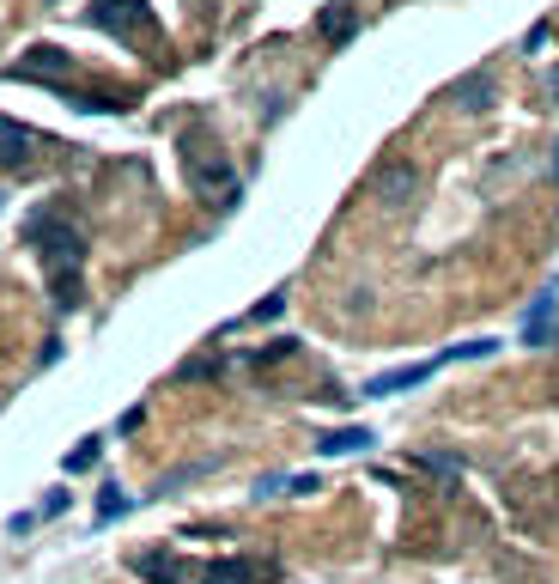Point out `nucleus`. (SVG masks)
Here are the masks:
<instances>
[{
  "label": "nucleus",
  "instance_id": "f257e3e1",
  "mask_svg": "<svg viewBox=\"0 0 559 584\" xmlns=\"http://www.w3.org/2000/svg\"><path fill=\"white\" fill-rule=\"evenodd\" d=\"M31 232L43 238V262H49V280H55V305H79V232L73 226H49V219H37Z\"/></svg>",
  "mask_w": 559,
  "mask_h": 584
},
{
  "label": "nucleus",
  "instance_id": "f03ea898",
  "mask_svg": "<svg viewBox=\"0 0 559 584\" xmlns=\"http://www.w3.org/2000/svg\"><path fill=\"white\" fill-rule=\"evenodd\" d=\"M92 25L110 31V37H146L152 31V7H146V0H98Z\"/></svg>",
  "mask_w": 559,
  "mask_h": 584
},
{
  "label": "nucleus",
  "instance_id": "7ed1b4c3",
  "mask_svg": "<svg viewBox=\"0 0 559 584\" xmlns=\"http://www.w3.org/2000/svg\"><path fill=\"white\" fill-rule=\"evenodd\" d=\"M195 578H201V584H274V578H280V566H274V560H250V554H237V560H213V566H201Z\"/></svg>",
  "mask_w": 559,
  "mask_h": 584
},
{
  "label": "nucleus",
  "instance_id": "20e7f679",
  "mask_svg": "<svg viewBox=\"0 0 559 584\" xmlns=\"http://www.w3.org/2000/svg\"><path fill=\"white\" fill-rule=\"evenodd\" d=\"M67 49H55V43H37V49H25L13 67H7V80H49V86H61L67 80Z\"/></svg>",
  "mask_w": 559,
  "mask_h": 584
},
{
  "label": "nucleus",
  "instance_id": "39448f33",
  "mask_svg": "<svg viewBox=\"0 0 559 584\" xmlns=\"http://www.w3.org/2000/svg\"><path fill=\"white\" fill-rule=\"evenodd\" d=\"M444 359H414V365H395V372H383V378H371L365 384V396H402V390H414V384H426L432 372H438Z\"/></svg>",
  "mask_w": 559,
  "mask_h": 584
},
{
  "label": "nucleus",
  "instance_id": "423d86ee",
  "mask_svg": "<svg viewBox=\"0 0 559 584\" xmlns=\"http://www.w3.org/2000/svg\"><path fill=\"white\" fill-rule=\"evenodd\" d=\"M189 177H195V189H207V201H231V195H237V177H231V165L189 159Z\"/></svg>",
  "mask_w": 559,
  "mask_h": 584
},
{
  "label": "nucleus",
  "instance_id": "0eeeda50",
  "mask_svg": "<svg viewBox=\"0 0 559 584\" xmlns=\"http://www.w3.org/2000/svg\"><path fill=\"white\" fill-rule=\"evenodd\" d=\"M31 134L19 128V122H7V116H0V171H19V165H31Z\"/></svg>",
  "mask_w": 559,
  "mask_h": 584
},
{
  "label": "nucleus",
  "instance_id": "6e6552de",
  "mask_svg": "<svg viewBox=\"0 0 559 584\" xmlns=\"http://www.w3.org/2000/svg\"><path fill=\"white\" fill-rule=\"evenodd\" d=\"M371 445H377L371 426H341V432L323 438V457H353V451H371Z\"/></svg>",
  "mask_w": 559,
  "mask_h": 584
},
{
  "label": "nucleus",
  "instance_id": "1a4fd4ad",
  "mask_svg": "<svg viewBox=\"0 0 559 584\" xmlns=\"http://www.w3.org/2000/svg\"><path fill=\"white\" fill-rule=\"evenodd\" d=\"M523 335H529V347H547L553 341V292H541V305L529 311V329Z\"/></svg>",
  "mask_w": 559,
  "mask_h": 584
},
{
  "label": "nucleus",
  "instance_id": "9d476101",
  "mask_svg": "<svg viewBox=\"0 0 559 584\" xmlns=\"http://www.w3.org/2000/svg\"><path fill=\"white\" fill-rule=\"evenodd\" d=\"M353 31H359V19H353L347 7H323V37H329V43H347Z\"/></svg>",
  "mask_w": 559,
  "mask_h": 584
},
{
  "label": "nucleus",
  "instance_id": "9b49d317",
  "mask_svg": "<svg viewBox=\"0 0 559 584\" xmlns=\"http://www.w3.org/2000/svg\"><path fill=\"white\" fill-rule=\"evenodd\" d=\"M408 189H414V165H389L383 171V195L389 201H408Z\"/></svg>",
  "mask_w": 559,
  "mask_h": 584
},
{
  "label": "nucleus",
  "instance_id": "f8f14e48",
  "mask_svg": "<svg viewBox=\"0 0 559 584\" xmlns=\"http://www.w3.org/2000/svg\"><path fill=\"white\" fill-rule=\"evenodd\" d=\"M487 98H493V86H487V80H462V86H456V104H462V110H481Z\"/></svg>",
  "mask_w": 559,
  "mask_h": 584
},
{
  "label": "nucleus",
  "instance_id": "ddd939ff",
  "mask_svg": "<svg viewBox=\"0 0 559 584\" xmlns=\"http://www.w3.org/2000/svg\"><path fill=\"white\" fill-rule=\"evenodd\" d=\"M286 353H298V341H274V347H262V353H256L250 365H280Z\"/></svg>",
  "mask_w": 559,
  "mask_h": 584
},
{
  "label": "nucleus",
  "instance_id": "4468645a",
  "mask_svg": "<svg viewBox=\"0 0 559 584\" xmlns=\"http://www.w3.org/2000/svg\"><path fill=\"white\" fill-rule=\"evenodd\" d=\"M122 511H128V499H122V493H104V499H98V518H104V524H110V518H122Z\"/></svg>",
  "mask_w": 559,
  "mask_h": 584
},
{
  "label": "nucleus",
  "instance_id": "2eb2a0df",
  "mask_svg": "<svg viewBox=\"0 0 559 584\" xmlns=\"http://www.w3.org/2000/svg\"><path fill=\"white\" fill-rule=\"evenodd\" d=\"M92 463H98V445H79V451L67 457V469H92Z\"/></svg>",
  "mask_w": 559,
  "mask_h": 584
},
{
  "label": "nucleus",
  "instance_id": "dca6fc26",
  "mask_svg": "<svg viewBox=\"0 0 559 584\" xmlns=\"http://www.w3.org/2000/svg\"><path fill=\"white\" fill-rule=\"evenodd\" d=\"M553 171H559V153H553Z\"/></svg>",
  "mask_w": 559,
  "mask_h": 584
},
{
  "label": "nucleus",
  "instance_id": "f3484780",
  "mask_svg": "<svg viewBox=\"0 0 559 584\" xmlns=\"http://www.w3.org/2000/svg\"><path fill=\"white\" fill-rule=\"evenodd\" d=\"M553 86H559V73H553Z\"/></svg>",
  "mask_w": 559,
  "mask_h": 584
}]
</instances>
